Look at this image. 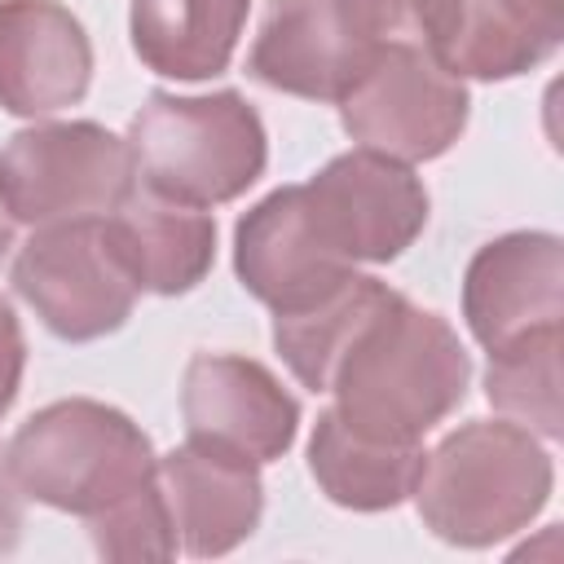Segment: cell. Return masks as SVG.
Returning <instances> with one entry per match:
<instances>
[{
	"label": "cell",
	"instance_id": "13",
	"mask_svg": "<svg viewBox=\"0 0 564 564\" xmlns=\"http://www.w3.org/2000/svg\"><path fill=\"white\" fill-rule=\"evenodd\" d=\"M159 489L167 498L176 542L194 560H216L242 546L264 516L260 463L189 441L159 458Z\"/></svg>",
	"mask_w": 564,
	"mask_h": 564
},
{
	"label": "cell",
	"instance_id": "17",
	"mask_svg": "<svg viewBox=\"0 0 564 564\" xmlns=\"http://www.w3.org/2000/svg\"><path fill=\"white\" fill-rule=\"evenodd\" d=\"M423 445L375 441L352 432L335 410H322L308 436V476L344 511H392L410 498Z\"/></svg>",
	"mask_w": 564,
	"mask_h": 564
},
{
	"label": "cell",
	"instance_id": "2",
	"mask_svg": "<svg viewBox=\"0 0 564 564\" xmlns=\"http://www.w3.org/2000/svg\"><path fill=\"white\" fill-rule=\"evenodd\" d=\"M555 489V463L542 436L511 419H471L423 449L414 511L432 538L485 551L529 529Z\"/></svg>",
	"mask_w": 564,
	"mask_h": 564
},
{
	"label": "cell",
	"instance_id": "22",
	"mask_svg": "<svg viewBox=\"0 0 564 564\" xmlns=\"http://www.w3.org/2000/svg\"><path fill=\"white\" fill-rule=\"evenodd\" d=\"M22 370H26V335L13 304L0 295V419L13 410L22 392Z\"/></svg>",
	"mask_w": 564,
	"mask_h": 564
},
{
	"label": "cell",
	"instance_id": "10",
	"mask_svg": "<svg viewBox=\"0 0 564 564\" xmlns=\"http://www.w3.org/2000/svg\"><path fill=\"white\" fill-rule=\"evenodd\" d=\"M185 436L251 463H273L295 445L300 401L282 379L238 352H194L181 375Z\"/></svg>",
	"mask_w": 564,
	"mask_h": 564
},
{
	"label": "cell",
	"instance_id": "19",
	"mask_svg": "<svg viewBox=\"0 0 564 564\" xmlns=\"http://www.w3.org/2000/svg\"><path fill=\"white\" fill-rule=\"evenodd\" d=\"M388 295H392L388 282L370 273H348L339 286H330L313 304L273 313V348L286 361V370L300 379V388L326 392L339 352L352 344V335Z\"/></svg>",
	"mask_w": 564,
	"mask_h": 564
},
{
	"label": "cell",
	"instance_id": "11",
	"mask_svg": "<svg viewBox=\"0 0 564 564\" xmlns=\"http://www.w3.org/2000/svg\"><path fill=\"white\" fill-rule=\"evenodd\" d=\"M564 317V242L546 229H516L485 242L463 273V322L494 352Z\"/></svg>",
	"mask_w": 564,
	"mask_h": 564
},
{
	"label": "cell",
	"instance_id": "15",
	"mask_svg": "<svg viewBox=\"0 0 564 564\" xmlns=\"http://www.w3.org/2000/svg\"><path fill=\"white\" fill-rule=\"evenodd\" d=\"M115 242L150 295H185L216 264V220L207 207L163 198L145 185H132L128 198L110 212Z\"/></svg>",
	"mask_w": 564,
	"mask_h": 564
},
{
	"label": "cell",
	"instance_id": "5",
	"mask_svg": "<svg viewBox=\"0 0 564 564\" xmlns=\"http://www.w3.org/2000/svg\"><path fill=\"white\" fill-rule=\"evenodd\" d=\"M22 498L93 520L159 476V454L119 405L66 397L35 410L4 449Z\"/></svg>",
	"mask_w": 564,
	"mask_h": 564
},
{
	"label": "cell",
	"instance_id": "6",
	"mask_svg": "<svg viewBox=\"0 0 564 564\" xmlns=\"http://www.w3.org/2000/svg\"><path fill=\"white\" fill-rule=\"evenodd\" d=\"M344 132L397 163L441 159L467 128L471 93L449 66V35L401 31L383 40L339 93Z\"/></svg>",
	"mask_w": 564,
	"mask_h": 564
},
{
	"label": "cell",
	"instance_id": "16",
	"mask_svg": "<svg viewBox=\"0 0 564 564\" xmlns=\"http://www.w3.org/2000/svg\"><path fill=\"white\" fill-rule=\"evenodd\" d=\"M247 13L251 0H132V53L163 79H216L238 53Z\"/></svg>",
	"mask_w": 564,
	"mask_h": 564
},
{
	"label": "cell",
	"instance_id": "24",
	"mask_svg": "<svg viewBox=\"0 0 564 564\" xmlns=\"http://www.w3.org/2000/svg\"><path fill=\"white\" fill-rule=\"evenodd\" d=\"M13 247V216L4 212V203H0V256Z\"/></svg>",
	"mask_w": 564,
	"mask_h": 564
},
{
	"label": "cell",
	"instance_id": "14",
	"mask_svg": "<svg viewBox=\"0 0 564 564\" xmlns=\"http://www.w3.org/2000/svg\"><path fill=\"white\" fill-rule=\"evenodd\" d=\"M234 273L247 295L273 313H291L339 286L352 264L335 260L308 229L300 207V185H282L242 212L234 225Z\"/></svg>",
	"mask_w": 564,
	"mask_h": 564
},
{
	"label": "cell",
	"instance_id": "9",
	"mask_svg": "<svg viewBox=\"0 0 564 564\" xmlns=\"http://www.w3.org/2000/svg\"><path fill=\"white\" fill-rule=\"evenodd\" d=\"M313 238L344 264H392L427 225V189L410 163L344 150L300 185Z\"/></svg>",
	"mask_w": 564,
	"mask_h": 564
},
{
	"label": "cell",
	"instance_id": "18",
	"mask_svg": "<svg viewBox=\"0 0 564 564\" xmlns=\"http://www.w3.org/2000/svg\"><path fill=\"white\" fill-rule=\"evenodd\" d=\"M564 40V0H463L449 66L463 79H516Z\"/></svg>",
	"mask_w": 564,
	"mask_h": 564
},
{
	"label": "cell",
	"instance_id": "1",
	"mask_svg": "<svg viewBox=\"0 0 564 564\" xmlns=\"http://www.w3.org/2000/svg\"><path fill=\"white\" fill-rule=\"evenodd\" d=\"M471 383V357L454 326L392 291L339 352L326 392L335 414L375 441L423 445Z\"/></svg>",
	"mask_w": 564,
	"mask_h": 564
},
{
	"label": "cell",
	"instance_id": "3",
	"mask_svg": "<svg viewBox=\"0 0 564 564\" xmlns=\"http://www.w3.org/2000/svg\"><path fill=\"white\" fill-rule=\"evenodd\" d=\"M463 0H269L247 75L304 101H339L370 53L401 31L454 40Z\"/></svg>",
	"mask_w": 564,
	"mask_h": 564
},
{
	"label": "cell",
	"instance_id": "23",
	"mask_svg": "<svg viewBox=\"0 0 564 564\" xmlns=\"http://www.w3.org/2000/svg\"><path fill=\"white\" fill-rule=\"evenodd\" d=\"M18 538H22V489H18V480L9 471V458L0 449V555L13 551Z\"/></svg>",
	"mask_w": 564,
	"mask_h": 564
},
{
	"label": "cell",
	"instance_id": "21",
	"mask_svg": "<svg viewBox=\"0 0 564 564\" xmlns=\"http://www.w3.org/2000/svg\"><path fill=\"white\" fill-rule=\"evenodd\" d=\"M84 524H88L97 555H106V560H172L181 551L159 476L145 489L128 494L123 502L106 507L101 516H93Z\"/></svg>",
	"mask_w": 564,
	"mask_h": 564
},
{
	"label": "cell",
	"instance_id": "20",
	"mask_svg": "<svg viewBox=\"0 0 564 564\" xmlns=\"http://www.w3.org/2000/svg\"><path fill=\"white\" fill-rule=\"evenodd\" d=\"M560 348H564V326H538L529 335H520L507 348L489 352L485 366V397L489 405L529 427L542 441L560 436Z\"/></svg>",
	"mask_w": 564,
	"mask_h": 564
},
{
	"label": "cell",
	"instance_id": "4",
	"mask_svg": "<svg viewBox=\"0 0 564 564\" xmlns=\"http://www.w3.org/2000/svg\"><path fill=\"white\" fill-rule=\"evenodd\" d=\"M137 185L189 203L220 207L242 198L269 163V137L256 106L234 93H150L128 123Z\"/></svg>",
	"mask_w": 564,
	"mask_h": 564
},
{
	"label": "cell",
	"instance_id": "8",
	"mask_svg": "<svg viewBox=\"0 0 564 564\" xmlns=\"http://www.w3.org/2000/svg\"><path fill=\"white\" fill-rule=\"evenodd\" d=\"M13 291L66 344L115 335L137 308V278L115 242L110 216L40 225L13 256Z\"/></svg>",
	"mask_w": 564,
	"mask_h": 564
},
{
	"label": "cell",
	"instance_id": "7",
	"mask_svg": "<svg viewBox=\"0 0 564 564\" xmlns=\"http://www.w3.org/2000/svg\"><path fill=\"white\" fill-rule=\"evenodd\" d=\"M137 185L128 137L93 119L31 123L0 145V203L13 225L110 216Z\"/></svg>",
	"mask_w": 564,
	"mask_h": 564
},
{
	"label": "cell",
	"instance_id": "12",
	"mask_svg": "<svg viewBox=\"0 0 564 564\" xmlns=\"http://www.w3.org/2000/svg\"><path fill=\"white\" fill-rule=\"evenodd\" d=\"M93 84V40L62 0H0V110L44 119L79 106Z\"/></svg>",
	"mask_w": 564,
	"mask_h": 564
}]
</instances>
